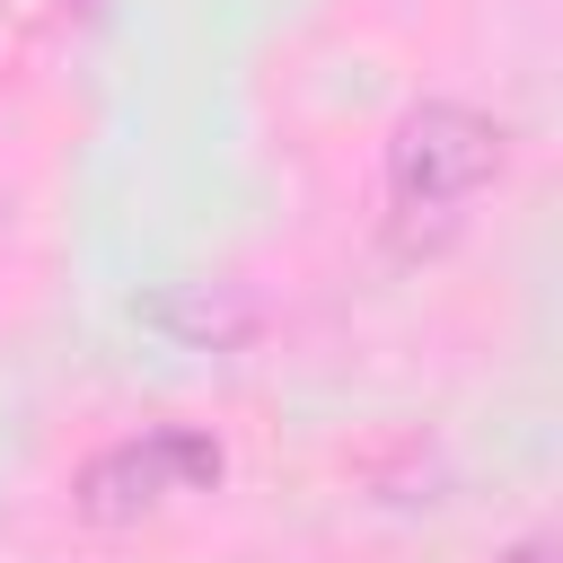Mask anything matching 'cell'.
I'll return each mask as SVG.
<instances>
[{"label":"cell","mask_w":563,"mask_h":563,"mask_svg":"<svg viewBox=\"0 0 563 563\" xmlns=\"http://www.w3.org/2000/svg\"><path fill=\"white\" fill-rule=\"evenodd\" d=\"M493 176H501V123L457 106V97L413 106L396 123V141H387V211H396L405 238L449 229Z\"/></svg>","instance_id":"cell-1"},{"label":"cell","mask_w":563,"mask_h":563,"mask_svg":"<svg viewBox=\"0 0 563 563\" xmlns=\"http://www.w3.org/2000/svg\"><path fill=\"white\" fill-rule=\"evenodd\" d=\"M211 484H220V440L194 422H158V431H132L79 466V510L97 528H123V519L185 501V493H211Z\"/></svg>","instance_id":"cell-2"}]
</instances>
